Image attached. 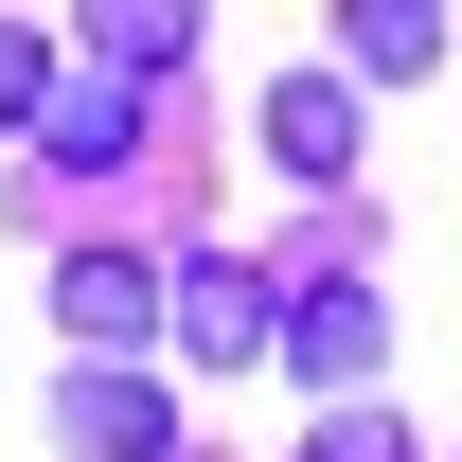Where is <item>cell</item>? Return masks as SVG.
<instances>
[{"mask_svg":"<svg viewBox=\"0 0 462 462\" xmlns=\"http://www.w3.org/2000/svg\"><path fill=\"white\" fill-rule=\"evenodd\" d=\"M161 302H178V285L143 267V249H107V231H89V249H54V320H71V356H125Z\"/></svg>","mask_w":462,"mask_h":462,"instance_id":"2","label":"cell"},{"mask_svg":"<svg viewBox=\"0 0 462 462\" xmlns=\"http://www.w3.org/2000/svg\"><path fill=\"white\" fill-rule=\"evenodd\" d=\"M36 107H54V36H18V18H0V125L36 143Z\"/></svg>","mask_w":462,"mask_h":462,"instance_id":"9","label":"cell"},{"mask_svg":"<svg viewBox=\"0 0 462 462\" xmlns=\"http://www.w3.org/2000/svg\"><path fill=\"white\" fill-rule=\"evenodd\" d=\"M54 445L71 462H178V409H161L143 356H71L54 374Z\"/></svg>","mask_w":462,"mask_h":462,"instance_id":"1","label":"cell"},{"mask_svg":"<svg viewBox=\"0 0 462 462\" xmlns=\"http://www.w3.org/2000/svg\"><path fill=\"white\" fill-rule=\"evenodd\" d=\"M320 462H409V427H374V409H338V427H320Z\"/></svg>","mask_w":462,"mask_h":462,"instance_id":"10","label":"cell"},{"mask_svg":"<svg viewBox=\"0 0 462 462\" xmlns=\"http://www.w3.org/2000/svg\"><path fill=\"white\" fill-rule=\"evenodd\" d=\"M267 161H285V178H338L356 161V89H338V71H285V89H267Z\"/></svg>","mask_w":462,"mask_h":462,"instance_id":"6","label":"cell"},{"mask_svg":"<svg viewBox=\"0 0 462 462\" xmlns=\"http://www.w3.org/2000/svg\"><path fill=\"white\" fill-rule=\"evenodd\" d=\"M374 356H392V320H374V285H356V267L285 302V374H302V392H356Z\"/></svg>","mask_w":462,"mask_h":462,"instance_id":"3","label":"cell"},{"mask_svg":"<svg viewBox=\"0 0 462 462\" xmlns=\"http://www.w3.org/2000/svg\"><path fill=\"white\" fill-rule=\"evenodd\" d=\"M36 161H54V178H125V161H143V89H125V71L54 89V107H36Z\"/></svg>","mask_w":462,"mask_h":462,"instance_id":"5","label":"cell"},{"mask_svg":"<svg viewBox=\"0 0 462 462\" xmlns=\"http://www.w3.org/2000/svg\"><path fill=\"white\" fill-rule=\"evenodd\" d=\"M161 320H178L196 356H214V374H249V356H267V267H231V249H196Z\"/></svg>","mask_w":462,"mask_h":462,"instance_id":"4","label":"cell"},{"mask_svg":"<svg viewBox=\"0 0 462 462\" xmlns=\"http://www.w3.org/2000/svg\"><path fill=\"white\" fill-rule=\"evenodd\" d=\"M427 54H445L427 0H356V71H427Z\"/></svg>","mask_w":462,"mask_h":462,"instance_id":"8","label":"cell"},{"mask_svg":"<svg viewBox=\"0 0 462 462\" xmlns=\"http://www.w3.org/2000/svg\"><path fill=\"white\" fill-rule=\"evenodd\" d=\"M89 54L143 89V71H178V54H196V18H178V0H125V18H89Z\"/></svg>","mask_w":462,"mask_h":462,"instance_id":"7","label":"cell"}]
</instances>
